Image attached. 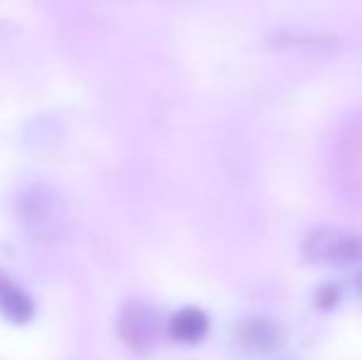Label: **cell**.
I'll return each instance as SVG.
<instances>
[{"label":"cell","instance_id":"6da1fadb","mask_svg":"<svg viewBox=\"0 0 362 360\" xmlns=\"http://www.w3.org/2000/svg\"><path fill=\"white\" fill-rule=\"evenodd\" d=\"M303 255L315 265H355V262H362V235L335 230V227H320L305 237Z\"/></svg>","mask_w":362,"mask_h":360},{"label":"cell","instance_id":"7a4b0ae2","mask_svg":"<svg viewBox=\"0 0 362 360\" xmlns=\"http://www.w3.org/2000/svg\"><path fill=\"white\" fill-rule=\"evenodd\" d=\"M119 333L134 351L146 353L156 341V321L146 303H126L119 316Z\"/></svg>","mask_w":362,"mask_h":360},{"label":"cell","instance_id":"3957f363","mask_svg":"<svg viewBox=\"0 0 362 360\" xmlns=\"http://www.w3.org/2000/svg\"><path fill=\"white\" fill-rule=\"evenodd\" d=\"M0 316L10 323H28L35 316V301L23 286L0 269Z\"/></svg>","mask_w":362,"mask_h":360},{"label":"cell","instance_id":"277c9868","mask_svg":"<svg viewBox=\"0 0 362 360\" xmlns=\"http://www.w3.org/2000/svg\"><path fill=\"white\" fill-rule=\"evenodd\" d=\"M210 331V318L202 308L185 306L175 311L168 321V333L180 343H197Z\"/></svg>","mask_w":362,"mask_h":360},{"label":"cell","instance_id":"5b68a950","mask_svg":"<svg viewBox=\"0 0 362 360\" xmlns=\"http://www.w3.org/2000/svg\"><path fill=\"white\" fill-rule=\"evenodd\" d=\"M338 296H340V291L335 284H323V286L318 289V298H315V301H318L320 308H330L338 301Z\"/></svg>","mask_w":362,"mask_h":360},{"label":"cell","instance_id":"8992f818","mask_svg":"<svg viewBox=\"0 0 362 360\" xmlns=\"http://www.w3.org/2000/svg\"><path fill=\"white\" fill-rule=\"evenodd\" d=\"M355 284H358V289H360V294H362V272L358 274V279H355Z\"/></svg>","mask_w":362,"mask_h":360}]
</instances>
